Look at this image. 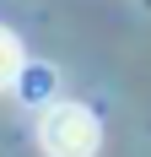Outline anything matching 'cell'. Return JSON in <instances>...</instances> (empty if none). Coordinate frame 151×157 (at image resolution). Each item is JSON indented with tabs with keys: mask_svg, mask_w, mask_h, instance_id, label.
Here are the masks:
<instances>
[{
	"mask_svg": "<svg viewBox=\"0 0 151 157\" xmlns=\"http://www.w3.org/2000/svg\"><path fill=\"white\" fill-rule=\"evenodd\" d=\"M38 146H43V157H97L103 152V125L87 103L54 98L38 114Z\"/></svg>",
	"mask_w": 151,
	"mask_h": 157,
	"instance_id": "obj_1",
	"label": "cell"
},
{
	"mask_svg": "<svg viewBox=\"0 0 151 157\" xmlns=\"http://www.w3.org/2000/svg\"><path fill=\"white\" fill-rule=\"evenodd\" d=\"M11 92L22 98V103H38V109H49L54 103V92H60V71L49 60H22V71H16V81H11Z\"/></svg>",
	"mask_w": 151,
	"mask_h": 157,
	"instance_id": "obj_2",
	"label": "cell"
},
{
	"mask_svg": "<svg viewBox=\"0 0 151 157\" xmlns=\"http://www.w3.org/2000/svg\"><path fill=\"white\" fill-rule=\"evenodd\" d=\"M22 44H16V33L11 27H0V92H11V81H16V71H22Z\"/></svg>",
	"mask_w": 151,
	"mask_h": 157,
	"instance_id": "obj_3",
	"label": "cell"
}]
</instances>
